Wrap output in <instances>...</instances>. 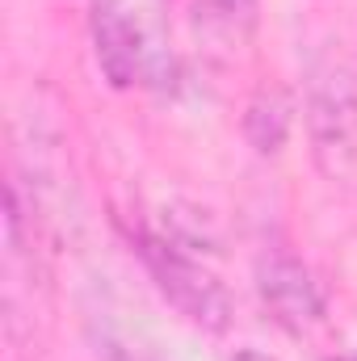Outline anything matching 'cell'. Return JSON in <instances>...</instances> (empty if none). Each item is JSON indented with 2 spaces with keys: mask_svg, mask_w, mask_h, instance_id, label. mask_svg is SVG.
I'll use <instances>...</instances> for the list:
<instances>
[{
  "mask_svg": "<svg viewBox=\"0 0 357 361\" xmlns=\"http://www.w3.org/2000/svg\"><path fill=\"white\" fill-rule=\"evenodd\" d=\"M353 361H357V357H353Z\"/></svg>",
  "mask_w": 357,
  "mask_h": 361,
  "instance_id": "obj_9",
  "label": "cell"
},
{
  "mask_svg": "<svg viewBox=\"0 0 357 361\" xmlns=\"http://www.w3.org/2000/svg\"><path fill=\"white\" fill-rule=\"evenodd\" d=\"M257 290L265 311L286 328V332H311L315 324H324V290L311 277V269L286 252H273L257 265Z\"/></svg>",
  "mask_w": 357,
  "mask_h": 361,
  "instance_id": "obj_4",
  "label": "cell"
},
{
  "mask_svg": "<svg viewBox=\"0 0 357 361\" xmlns=\"http://www.w3.org/2000/svg\"><path fill=\"white\" fill-rule=\"evenodd\" d=\"M101 361H160V353L139 345V341H131V336H114L109 332L101 341Z\"/></svg>",
  "mask_w": 357,
  "mask_h": 361,
  "instance_id": "obj_7",
  "label": "cell"
},
{
  "mask_svg": "<svg viewBox=\"0 0 357 361\" xmlns=\"http://www.w3.org/2000/svg\"><path fill=\"white\" fill-rule=\"evenodd\" d=\"M236 361H273L265 353H253V349H244V353H236Z\"/></svg>",
  "mask_w": 357,
  "mask_h": 361,
  "instance_id": "obj_8",
  "label": "cell"
},
{
  "mask_svg": "<svg viewBox=\"0 0 357 361\" xmlns=\"http://www.w3.org/2000/svg\"><path fill=\"white\" fill-rule=\"evenodd\" d=\"M303 122L311 160L328 180H349L357 169V72L341 55H320L307 76Z\"/></svg>",
  "mask_w": 357,
  "mask_h": 361,
  "instance_id": "obj_2",
  "label": "cell"
},
{
  "mask_svg": "<svg viewBox=\"0 0 357 361\" xmlns=\"http://www.w3.org/2000/svg\"><path fill=\"white\" fill-rule=\"evenodd\" d=\"M92 47L114 89L164 92L177 85L169 0H92Z\"/></svg>",
  "mask_w": 357,
  "mask_h": 361,
  "instance_id": "obj_1",
  "label": "cell"
},
{
  "mask_svg": "<svg viewBox=\"0 0 357 361\" xmlns=\"http://www.w3.org/2000/svg\"><path fill=\"white\" fill-rule=\"evenodd\" d=\"M198 17H206L210 25L244 34L257 21V0H198Z\"/></svg>",
  "mask_w": 357,
  "mask_h": 361,
  "instance_id": "obj_6",
  "label": "cell"
},
{
  "mask_svg": "<svg viewBox=\"0 0 357 361\" xmlns=\"http://www.w3.org/2000/svg\"><path fill=\"white\" fill-rule=\"evenodd\" d=\"M290 97L282 89H261L253 101H248V114H244V135L248 143L261 152V156H273L286 135H290Z\"/></svg>",
  "mask_w": 357,
  "mask_h": 361,
  "instance_id": "obj_5",
  "label": "cell"
},
{
  "mask_svg": "<svg viewBox=\"0 0 357 361\" xmlns=\"http://www.w3.org/2000/svg\"><path fill=\"white\" fill-rule=\"evenodd\" d=\"M131 240H135L143 265L152 273L156 290L177 307L193 328H206V332H227L231 328V294L219 281V273L206 269L193 252H185V244H177L173 235L139 227Z\"/></svg>",
  "mask_w": 357,
  "mask_h": 361,
  "instance_id": "obj_3",
  "label": "cell"
}]
</instances>
